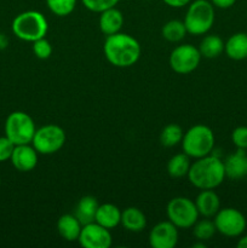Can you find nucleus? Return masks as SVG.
Returning a JSON list of instances; mask_svg holds the SVG:
<instances>
[{
    "mask_svg": "<svg viewBox=\"0 0 247 248\" xmlns=\"http://www.w3.org/2000/svg\"><path fill=\"white\" fill-rule=\"evenodd\" d=\"M119 1L120 0H81V2L87 10L96 12V14H101L104 10L115 7Z\"/></svg>",
    "mask_w": 247,
    "mask_h": 248,
    "instance_id": "obj_28",
    "label": "nucleus"
},
{
    "mask_svg": "<svg viewBox=\"0 0 247 248\" xmlns=\"http://www.w3.org/2000/svg\"><path fill=\"white\" fill-rule=\"evenodd\" d=\"M190 165V157L185 153L176 154L167 162V173L172 178H182V177L188 176Z\"/></svg>",
    "mask_w": 247,
    "mask_h": 248,
    "instance_id": "obj_23",
    "label": "nucleus"
},
{
    "mask_svg": "<svg viewBox=\"0 0 247 248\" xmlns=\"http://www.w3.org/2000/svg\"><path fill=\"white\" fill-rule=\"evenodd\" d=\"M145 1H149V0H145Z\"/></svg>",
    "mask_w": 247,
    "mask_h": 248,
    "instance_id": "obj_37",
    "label": "nucleus"
},
{
    "mask_svg": "<svg viewBox=\"0 0 247 248\" xmlns=\"http://www.w3.org/2000/svg\"><path fill=\"white\" fill-rule=\"evenodd\" d=\"M11 29L12 33L21 40L34 43L38 39L45 38L48 31V23L41 12L29 10L15 17Z\"/></svg>",
    "mask_w": 247,
    "mask_h": 248,
    "instance_id": "obj_3",
    "label": "nucleus"
},
{
    "mask_svg": "<svg viewBox=\"0 0 247 248\" xmlns=\"http://www.w3.org/2000/svg\"><path fill=\"white\" fill-rule=\"evenodd\" d=\"M237 247L239 248H247V235H244L237 241Z\"/></svg>",
    "mask_w": 247,
    "mask_h": 248,
    "instance_id": "obj_35",
    "label": "nucleus"
},
{
    "mask_svg": "<svg viewBox=\"0 0 247 248\" xmlns=\"http://www.w3.org/2000/svg\"><path fill=\"white\" fill-rule=\"evenodd\" d=\"M200 51L190 44L177 46L170 55V67L177 74H189L199 67L201 62Z\"/></svg>",
    "mask_w": 247,
    "mask_h": 248,
    "instance_id": "obj_10",
    "label": "nucleus"
},
{
    "mask_svg": "<svg viewBox=\"0 0 247 248\" xmlns=\"http://www.w3.org/2000/svg\"><path fill=\"white\" fill-rule=\"evenodd\" d=\"M225 176L232 181L247 177V154L246 150L237 149L224 160Z\"/></svg>",
    "mask_w": 247,
    "mask_h": 248,
    "instance_id": "obj_14",
    "label": "nucleus"
},
{
    "mask_svg": "<svg viewBox=\"0 0 247 248\" xmlns=\"http://www.w3.org/2000/svg\"><path fill=\"white\" fill-rule=\"evenodd\" d=\"M38 154L31 144H19L15 147L10 161L17 171L29 172L38 164Z\"/></svg>",
    "mask_w": 247,
    "mask_h": 248,
    "instance_id": "obj_13",
    "label": "nucleus"
},
{
    "mask_svg": "<svg viewBox=\"0 0 247 248\" xmlns=\"http://www.w3.org/2000/svg\"><path fill=\"white\" fill-rule=\"evenodd\" d=\"M98 201L96 198L91 195L82 196L77 202V207L74 210V216L79 219L82 225L93 223L96 219V213L98 210Z\"/></svg>",
    "mask_w": 247,
    "mask_h": 248,
    "instance_id": "obj_19",
    "label": "nucleus"
},
{
    "mask_svg": "<svg viewBox=\"0 0 247 248\" xmlns=\"http://www.w3.org/2000/svg\"><path fill=\"white\" fill-rule=\"evenodd\" d=\"M213 4V6L218 7V9H229V7L234 6L236 0H210Z\"/></svg>",
    "mask_w": 247,
    "mask_h": 248,
    "instance_id": "obj_32",
    "label": "nucleus"
},
{
    "mask_svg": "<svg viewBox=\"0 0 247 248\" xmlns=\"http://www.w3.org/2000/svg\"><path fill=\"white\" fill-rule=\"evenodd\" d=\"M15 147H16V145H15L6 136L0 137V162L7 161V160L11 159V155Z\"/></svg>",
    "mask_w": 247,
    "mask_h": 248,
    "instance_id": "obj_31",
    "label": "nucleus"
},
{
    "mask_svg": "<svg viewBox=\"0 0 247 248\" xmlns=\"http://www.w3.org/2000/svg\"><path fill=\"white\" fill-rule=\"evenodd\" d=\"M195 205L199 211V215L203 218L215 217L220 210V199L213 189L201 190L195 199Z\"/></svg>",
    "mask_w": 247,
    "mask_h": 248,
    "instance_id": "obj_15",
    "label": "nucleus"
},
{
    "mask_svg": "<svg viewBox=\"0 0 247 248\" xmlns=\"http://www.w3.org/2000/svg\"><path fill=\"white\" fill-rule=\"evenodd\" d=\"M224 41L216 34H208L203 36L199 45V51L205 58H217L224 52Z\"/></svg>",
    "mask_w": 247,
    "mask_h": 248,
    "instance_id": "obj_22",
    "label": "nucleus"
},
{
    "mask_svg": "<svg viewBox=\"0 0 247 248\" xmlns=\"http://www.w3.org/2000/svg\"><path fill=\"white\" fill-rule=\"evenodd\" d=\"M178 228L170 220H165L150 230L149 245L153 248H174L178 244Z\"/></svg>",
    "mask_w": 247,
    "mask_h": 248,
    "instance_id": "obj_12",
    "label": "nucleus"
},
{
    "mask_svg": "<svg viewBox=\"0 0 247 248\" xmlns=\"http://www.w3.org/2000/svg\"><path fill=\"white\" fill-rule=\"evenodd\" d=\"M77 241L84 248H109L113 242V237L110 230L93 222L82 225Z\"/></svg>",
    "mask_w": 247,
    "mask_h": 248,
    "instance_id": "obj_11",
    "label": "nucleus"
},
{
    "mask_svg": "<svg viewBox=\"0 0 247 248\" xmlns=\"http://www.w3.org/2000/svg\"><path fill=\"white\" fill-rule=\"evenodd\" d=\"M224 52L234 61L247 58V33H235L225 41Z\"/></svg>",
    "mask_w": 247,
    "mask_h": 248,
    "instance_id": "obj_20",
    "label": "nucleus"
},
{
    "mask_svg": "<svg viewBox=\"0 0 247 248\" xmlns=\"http://www.w3.org/2000/svg\"><path fill=\"white\" fill-rule=\"evenodd\" d=\"M9 46V38L4 33H0V50H5Z\"/></svg>",
    "mask_w": 247,
    "mask_h": 248,
    "instance_id": "obj_34",
    "label": "nucleus"
},
{
    "mask_svg": "<svg viewBox=\"0 0 247 248\" xmlns=\"http://www.w3.org/2000/svg\"><path fill=\"white\" fill-rule=\"evenodd\" d=\"M98 26L104 35L109 36L119 33L124 26V15L116 7H110L99 14Z\"/></svg>",
    "mask_w": 247,
    "mask_h": 248,
    "instance_id": "obj_16",
    "label": "nucleus"
},
{
    "mask_svg": "<svg viewBox=\"0 0 247 248\" xmlns=\"http://www.w3.org/2000/svg\"><path fill=\"white\" fill-rule=\"evenodd\" d=\"M121 225L127 232H139L147 227L145 215L137 207H127L121 211Z\"/></svg>",
    "mask_w": 247,
    "mask_h": 248,
    "instance_id": "obj_21",
    "label": "nucleus"
},
{
    "mask_svg": "<svg viewBox=\"0 0 247 248\" xmlns=\"http://www.w3.org/2000/svg\"><path fill=\"white\" fill-rule=\"evenodd\" d=\"M81 228L82 224L75 217L74 213L73 215L67 213V215L61 216L57 220V232L60 236L65 241H77L80 232H81Z\"/></svg>",
    "mask_w": 247,
    "mask_h": 248,
    "instance_id": "obj_17",
    "label": "nucleus"
},
{
    "mask_svg": "<svg viewBox=\"0 0 247 248\" xmlns=\"http://www.w3.org/2000/svg\"><path fill=\"white\" fill-rule=\"evenodd\" d=\"M183 136L184 131L181 126L177 125V124H170L162 128L161 133H160V142L164 147H176L177 144L182 142Z\"/></svg>",
    "mask_w": 247,
    "mask_h": 248,
    "instance_id": "obj_25",
    "label": "nucleus"
},
{
    "mask_svg": "<svg viewBox=\"0 0 247 248\" xmlns=\"http://www.w3.org/2000/svg\"><path fill=\"white\" fill-rule=\"evenodd\" d=\"M215 17V6L210 0H194L188 5L183 22L189 34L203 35L212 28Z\"/></svg>",
    "mask_w": 247,
    "mask_h": 248,
    "instance_id": "obj_4",
    "label": "nucleus"
},
{
    "mask_svg": "<svg viewBox=\"0 0 247 248\" xmlns=\"http://www.w3.org/2000/svg\"><path fill=\"white\" fill-rule=\"evenodd\" d=\"M215 142L213 131L208 126L194 125L184 132L182 148L190 159H200L215 150Z\"/></svg>",
    "mask_w": 247,
    "mask_h": 248,
    "instance_id": "obj_5",
    "label": "nucleus"
},
{
    "mask_svg": "<svg viewBox=\"0 0 247 248\" xmlns=\"http://www.w3.org/2000/svg\"><path fill=\"white\" fill-rule=\"evenodd\" d=\"M35 131L33 119L24 111H14L5 121V136L15 145L31 144Z\"/></svg>",
    "mask_w": 247,
    "mask_h": 248,
    "instance_id": "obj_6",
    "label": "nucleus"
},
{
    "mask_svg": "<svg viewBox=\"0 0 247 248\" xmlns=\"http://www.w3.org/2000/svg\"><path fill=\"white\" fill-rule=\"evenodd\" d=\"M103 51L107 61L111 65L118 68H128L138 62L142 48L133 36L119 31L107 36Z\"/></svg>",
    "mask_w": 247,
    "mask_h": 248,
    "instance_id": "obj_2",
    "label": "nucleus"
},
{
    "mask_svg": "<svg viewBox=\"0 0 247 248\" xmlns=\"http://www.w3.org/2000/svg\"><path fill=\"white\" fill-rule=\"evenodd\" d=\"M94 222L109 230L114 229L121 223L120 208L114 205V203H102V205L98 206Z\"/></svg>",
    "mask_w": 247,
    "mask_h": 248,
    "instance_id": "obj_18",
    "label": "nucleus"
},
{
    "mask_svg": "<svg viewBox=\"0 0 247 248\" xmlns=\"http://www.w3.org/2000/svg\"><path fill=\"white\" fill-rule=\"evenodd\" d=\"M246 60H247V58H246Z\"/></svg>",
    "mask_w": 247,
    "mask_h": 248,
    "instance_id": "obj_38",
    "label": "nucleus"
},
{
    "mask_svg": "<svg viewBox=\"0 0 247 248\" xmlns=\"http://www.w3.org/2000/svg\"><path fill=\"white\" fill-rule=\"evenodd\" d=\"M167 219L173 223L178 229H189L199 219V211L196 208L195 201L189 198L177 196L169 201L166 207Z\"/></svg>",
    "mask_w": 247,
    "mask_h": 248,
    "instance_id": "obj_7",
    "label": "nucleus"
},
{
    "mask_svg": "<svg viewBox=\"0 0 247 248\" xmlns=\"http://www.w3.org/2000/svg\"><path fill=\"white\" fill-rule=\"evenodd\" d=\"M186 33L188 31H186L185 24L179 19H171L166 22L161 29L162 38L170 43H179L185 38Z\"/></svg>",
    "mask_w": 247,
    "mask_h": 248,
    "instance_id": "obj_24",
    "label": "nucleus"
},
{
    "mask_svg": "<svg viewBox=\"0 0 247 248\" xmlns=\"http://www.w3.org/2000/svg\"><path fill=\"white\" fill-rule=\"evenodd\" d=\"M188 179L195 188L200 190L216 189L224 182L225 169L224 162L215 153L195 159L191 162L188 172Z\"/></svg>",
    "mask_w": 247,
    "mask_h": 248,
    "instance_id": "obj_1",
    "label": "nucleus"
},
{
    "mask_svg": "<svg viewBox=\"0 0 247 248\" xmlns=\"http://www.w3.org/2000/svg\"><path fill=\"white\" fill-rule=\"evenodd\" d=\"M77 0H46L48 10L58 17L69 16L75 10Z\"/></svg>",
    "mask_w": 247,
    "mask_h": 248,
    "instance_id": "obj_27",
    "label": "nucleus"
},
{
    "mask_svg": "<svg viewBox=\"0 0 247 248\" xmlns=\"http://www.w3.org/2000/svg\"><path fill=\"white\" fill-rule=\"evenodd\" d=\"M213 223L216 230L227 237H240L247 227L246 217L242 212L232 207L220 208L215 216Z\"/></svg>",
    "mask_w": 247,
    "mask_h": 248,
    "instance_id": "obj_9",
    "label": "nucleus"
},
{
    "mask_svg": "<svg viewBox=\"0 0 247 248\" xmlns=\"http://www.w3.org/2000/svg\"><path fill=\"white\" fill-rule=\"evenodd\" d=\"M167 6L174 7V9H178V7L186 6L191 2V0H162Z\"/></svg>",
    "mask_w": 247,
    "mask_h": 248,
    "instance_id": "obj_33",
    "label": "nucleus"
},
{
    "mask_svg": "<svg viewBox=\"0 0 247 248\" xmlns=\"http://www.w3.org/2000/svg\"><path fill=\"white\" fill-rule=\"evenodd\" d=\"M232 140L237 149L247 150V126H239L232 132Z\"/></svg>",
    "mask_w": 247,
    "mask_h": 248,
    "instance_id": "obj_30",
    "label": "nucleus"
},
{
    "mask_svg": "<svg viewBox=\"0 0 247 248\" xmlns=\"http://www.w3.org/2000/svg\"><path fill=\"white\" fill-rule=\"evenodd\" d=\"M33 52L39 60H47L52 55V46L46 38L38 39L33 43Z\"/></svg>",
    "mask_w": 247,
    "mask_h": 248,
    "instance_id": "obj_29",
    "label": "nucleus"
},
{
    "mask_svg": "<svg viewBox=\"0 0 247 248\" xmlns=\"http://www.w3.org/2000/svg\"><path fill=\"white\" fill-rule=\"evenodd\" d=\"M67 136L61 126L48 124L36 128L34 133L31 145L35 148L39 154L51 155L61 150L64 145Z\"/></svg>",
    "mask_w": 247,
    "mask_h": 248,
    "instance_id": "obj_8",
    "label": "nucleus"
},
{
    "mask_svg": "<svg viewBox=\"0 0 247 248\" xmlns=\"http://www.w3.org/2000/svg\"><path fill=\"white\" fill-rule=\"evenodd\" d=\"M0 184H1V179H0Z\"/></svg>",
    "mask_w": 247,
    "mask_h": 248,
    "instance_id": "obj_36",
    "label": "nucleus"
},
{
    "mask_svg": "<svg viewBox=\"0 0 247 248\" xmlns=\"http://www.w3.org/2000/svg\"><path fill=\"white\" fill-rule=\"evenodd\" d=\"M216 225L212 220H210L208 218L206 219H201L195 223L193 225V234L195 236V239L198 241H207L211 237H213V235L216 234Z\"/></svg>",
    "mask_w": 247,
    "mask_h": 248,
    "instance_id": "obj_26",
    "label": "nucleus"
}]
</instances>
